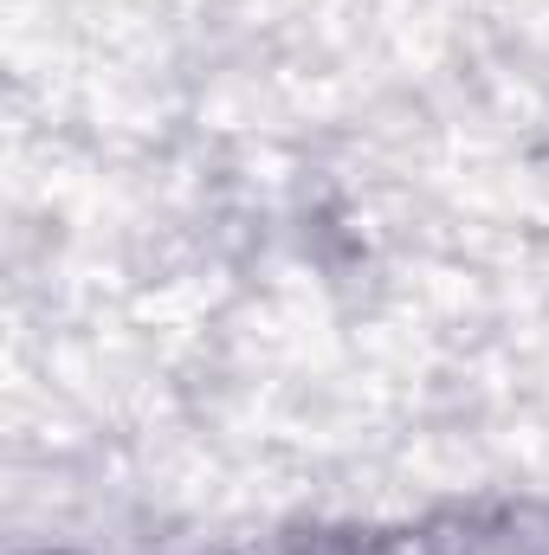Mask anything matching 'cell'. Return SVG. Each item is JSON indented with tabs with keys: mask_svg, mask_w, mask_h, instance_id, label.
I'll return each instance as SVG.
<instances>
[{
	"mask_svg": "<svg viewBox=\"0 0 549 555\" xmlns=\"http://www.w3.org/2000/svg\"><path fill=\"white\" fill-rule=\"evenodd\" d=\"M395 537H401V530H395ZM401 555H408V543H401Z\"/></svg>",
	"mask_w": 549,
	"mask_h": 555,
	"instance_id": "cell-5",
	"label": "cell"
},
{
	"mask_svg": "<svg viewBox=\"0 0 549 555\" xmlns=\"http://www.w3.org/2000/svg\"><path fill=\"white\" fill-rule=\"evenodd\" d=\"M278 555H401L395 530H304Z\"/></svg>",
	"mask_w": 549,
	"mask_h": 555,
	"instance_id": "cell-2",
	"label": "cell"
},
{
	"mask_svg": "<svg viewBox=\"0 0 549 555\" xmlns=\"http://www.w3.org/2000/svg\"><path fill=\"white\" fill-rule=\"evenodd\" d=\"M194 555H233V550H194Z\"/></svg>",
	"mask_w": 549,
	"mask_h": 555,
	"instance_id": "cell-3",
	"label": "cell"
},
{
	"mask_svg": "<svg viewBox=\"0 0 549 555\" xmlns=\"http://www.w3.org/2000/svg\"><path fill=\"white\" fill-rule=\"evenodd\" d=\"M33 555H65V550H33Z\"/></svg>",
	"mask_w": 549,
	"mask_h": 555,
	"instance_id": "cell-4",
	"label": "cell"
},
{
	"mask_svg": "<svg viewBox=\"0 0 549 555\" xmlns=\"http://www.w3.org/2000/svg\"><path fill=\"white\" fill-rule=\"evenodd\" d=\"M408 555H549L544 504H498V511H459L401 530Z\"/></svg>",
	"mask_w": 549,
	"mask_h": 555,
	"instance_id": "cell-1",
	"label": "cell"
}]
</instances>
